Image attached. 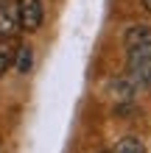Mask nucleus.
Masks as SVG:
<instances>
[{"label": "nucleus", "instance_id": "obj_1", "mask_svg": "<svg viewBox=\"0 0 151 153\" xmlns=\"http://www.w3.org/2000/svg\"><path fill=\"white\" fill-rule=\"evenodd\" d=\"M126 73L140 86H151V28L134 25L126 31Z\"/></svg>", "mask_w": 151, "mask_h": 153}, {"label": "nucleus", "instance_id": "obj_2", "mask_svg": "<svg viewBox=\"0 0 151 153\" xmlns=\"http://www.w3.org/2000/svg\"><path fill=\"white\" fill-rule=\"evenodd\" d=\"M17 8H20V25L23 31H39L42 22H45V6L42 0H17Z\"/></svg>", "mask_w": 151, "mask_h": 153}, {"label": "nucleus", "instance_id": "obj_3", "mask_svg": "<svg viewBox=\"0 0 151 153\" xmlns=\"http://www.w3.org/2000/svg\"><path fill=\"white\" fill-rule=\"evenodd\" d=\"M20 28V8L14 0H0V39L14 36Z\"/></svg>", "mask_w": 151, "mask_h": 153}, {"label": "nucleus", "instance_id": "obj_4", "mask_svg": "<svg viewBox=\"0 0 151 153\" xmlns=\"http://www.w3.org/2000/svg\"><path fill=\"white\" fill-rule=\"evenodd\" d=\"M109 153H146V145L137 137H123V139H118V145Z\"/></svg>", "mask_w": 151, "mask_h": 153}, {"label": "nucleus", "instance_id": "obj_5", "mask_svg": "<svg viewBox=\"0 0 151 153\" xmlns=\"http://www.w3.org/2000/svg\"><path fill=\"white\" fill-rule=\"evenodd\" d=\"M14 64H17V73H28V70H31V64H34V50L28 48V45H23V48H17Z\"/></svg>", "mask_w": 151, "mask_h": 153}, {"label": "nucleus", "instance_id": "obj_6", "mask_svg": "<svg viewBox=\"0 0 151 153\" xmlns=\"http://www.w3.org/2000/svg\"><path fill=\"white\" fill-rule=\"evenodd\" d=\"M11 61H14V48L8 45V39H0V75L11 67Z\"/></svg>", "mask_w": 151, "mask_h": 153}, {"label": "nucleus", "instance_id": "obj_7", "mask_svg": "<svg viewBox=\"0 0 151 153\" xmlns=\"http://www.w3.org/2000/svg\"><path fill=\"white\" fill-rule=\"evenodd\" d=\"M143 6H146V11L151 14V0H143Z\"/></svg>", "mask_w": 151, "mask_h": 153}, {"label": "nucleus", "instance_id": "obj_8", "mask_svg": "<svg viewBox=\"0 0 151 153\" xmlns=\"http://www.w3.org/2000/svg\"><path fill=\"white\" fill-rule=\"evenodd\" d=\"M101 153H109V150H101Z\"/></svg>", "mask_w": 151, "mask_h": 153}]
</instances>
